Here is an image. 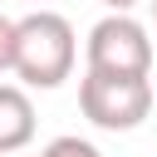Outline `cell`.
I'll list each match as a JSON object with an SVG mask.
<instances>
[{
    "instance_id": "1",
    "label": "cell",
    "mask_w": 157,
    "mask_h": 157,
    "mask_svg": "<svg viewBox=\"0 0 157 157\" xmlns=\"http://www.w3.org/2000/svg\"><path fill=\"white\" fill-rule=\"evenodd\" d=\"M74 59H78V34L64 15L29 10L25 20H15V64H10V74L25 88H44V93L59 88L74 74Z\"/></svg>"
},
{
    "instance_id": "2",
    "label": "cell",
    "mask_w": 157,
    "mask_h": 157,
    "mask_svg": "<svg viewBox=\"0 0 157 157\" xmlns=\"http://www.w3.org/2000/svg\"><path fill=\"white\" fill-rule=\"evenodd\" d=\"M78 108L103 132H132V128H142L152 118V78L147 74H98V69H83Z\"/></svg>"
},
{
    "instance_id": "3",
    "label": "cell",
    "mask_w": 157,
    "mask_h": 157,
    "mask_svg": "<svg viewBox=\"0 0 157 157\" xmlns=\"http://www.w3.org/2000/svg\"><path fill=\"white\" fill-rule=\"evenodd\" d=\"M83 64L98 74H152V34L142 20L108 10L88 39H83Z\"/></svg>"
},
{
    "instance_id": "4",
    "label": "cell",
    "mask_w": 157,
    "mask_h": 157,
    "mask_svg": "<svg viewBox=\"0 0 157 157\" xmlns=\"http://www.w3.org/2000/svg\"><path fill=\"white\" fill-rule=\"evenodd\" d=\"M34 103L20 83H0V157L25 152L34 142Z\"/></svg>"
},
{
    "instance_id": "5",
    "label": "cell",
    "mask_w": 157,
    "mask_h": 157,
    "mask_svg": "<svg viewBox=\"0 0 157 157\" xmlns=\"http://www.w3.org/2000/svg\"><path fill=\"white\" fill-rule=\"evenodd\" d=\"M10 157H20V152H10ZM29 157H103L88 137H74V132H64V137H49L39 152H29Z\"/></svg>"
},
{
    "instance_id": "6",
    "label": "cell",
    "mask_w": 157,
    "mask_h": 157,
    "mask_svg": "<svg viewBox=\"0 0 157 157\" xmlns=\"http://www.w3.org/2000/svg\"><path fill=\"white\" fill-rule=\"evenodd\" d=\"M10 64H15V20L0 10V74H10Z\"/></svg>"
},
{
    "instance_id": "7",
    "label": "cell",
    "mask_w": 157,
    "mask_h": 157,
    "mask_svg": "<svg viewBox=\"0 0 157 157\" xmlns=\"http://www.w3.org/2000/svg\"><path fill=\"white\" fill-rule=\"evenodd\" d=\"M103 5H108V10H123V15H132V10L142 5V0H103Z\"/></svg>"
},
{
    "instance_id": "8",
    "label": "cell",
    "mask_w": 157,
    "mask_h": 157,
    "mask_svg": "<svg viewBox=\"0 0 157 157\" xmlns=\"http://www.w3.org/2000/svg\"><path fill=\"white\" fill-rule=\"evenodd\" d=\"M152 20H157V0H152Z\"/></svg>"
},
{
    "instance_id": "9",
    "label": "cell",
    "mask_w": 157,
    "mask_h": 157,
    "mask_svg": "<svg viewBox=\"0 0 157 157\" xmlns=\"http://www.w3.org/2000/svg\"><path fill=\"white\" fill-rule=\"evenodd\" d=\"M25 5H34V0H25Z\"/></svg>"
}]
</instances>
